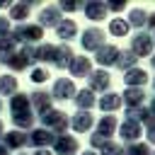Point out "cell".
Instances as JSON below:
<instances>
[{
    "mask_svg": "<svg viewBox=\"0 0 155 155\" xmlns=\"http://www.w3.org/2000/svg\"><path fill=\"white\" fill-rule=\"evenodd\" d=\"M34 46H19L15 53L10 56H0V65H7L12 73H22V70H29L34 65Z\"/></svg>",
    "mask_w": 155,
    "mask_h": 155,
    "instance_id": "obj_1",
    "label": "cell"
},
{
    "mask_svg": "<svg viewBox=\"0 0 155 155\" xmlns=\"http://www.w3.org/2000/svg\"><path fill=\"white\" fill-rule=\"evenodd\" d=\"M12 39L22 46H34V44H41L44 39V29L34 22H24V24H15V29L10 31Z\"/></svg>",
    "mask_w": 155,
    "mask_h": 155,
    "instance_id": "obj_2",
    "label": "cell"
},
{
    "mask_svg": "<svg viewBox=\"0 0 155 155\" xmlns=\"http://www.w3.org/2000/svg\"><path fill=\"white\" fill-rule=\"evenodd\" d=\"M39 121H41V128L51 131L53 136L68 133V128H70V116H68L65 111H61V109H51V111H46L44 116H39Z\"/></svg>",
    "mask_w": 155,
    "mask_h": 155,
    "instance_id": "obj_3",
    "label": "cell"
},
{
    "mask_svg": "<svg viewBox=\"0 0 155 155\" xmlns=\"http://www.w3.org/2000/svg\"><path fill=\"white\" fill-rule=\"evenodd\" d=\"M128 51L136 56V58H150L153 56V36H150V31H136L133 36H131V46H128Z\"/></svg>",
    "mask_w": 155,
    "mask_h": 155,
    "instance_id": "obj_4",
    "label": "cell"
},
{
    "mask_svg": "<svg viewBox=\"0 0 155 155\" xmlns=\"http://www.w3.org/2000/svg\"><path fill=\"white\" fill-rule=\"evenodd\" d=\"M80 44H82V48H85V51L97 53V51L107 44V34H104L99 27H87V29L82 31V36H80Z\"/></svg>",
    "mask_w": 155,
    "mask_h": 155,
    "instance_id": "obj_5",
    "label": "cell"
},
{
    "mask_svg": "<svg viewBox=\"0 0 155 155\" xmlns=\"http://www.w3.org/2000/svg\"><path fill=\"white\" fill-rule=\"evenodd\" d=\"M53 155H78L80 153V143L73 133H61L53 138Z\"/></svg>",
    "mask_w": 155,
    "mask_h": 155,
    "instance_id": "obj_6",
    "label": "cell"
},
{
    "mask_svg": "<svg viewBox=\"0 0 155 155\" xmlns=\"http://www.w3.org/2000/svg\"><path fill=\"white\" fill-rule=\"evenodd\" d=\"M29 102H31V111H34V116H44L46 111L53 109V97H51V92H46V90H36V92H31V94H29Z\"/></svg>",
    "mask_w": 155,
    "mask_h": 155,
    "instance_id": "obj_7",
    "label": "cell"
},
{
    "mask_svg": "<svg viewBox=\"0 0 155 155\" xmlns=\"http://www.w3.org/2000/svg\"><path fill=\"white\" fill-rule=\"evenodd\" d=\"M63 22V12L58 10V5H46L41 12H39V27L41 29H56L58 24Z\"/></svg>",
    "mask_w": 155,
    "mask_h": 155,
    "instance_id": "obj_8",
    "label": "cell"
},
{
    "mask_svg": "<svg viewBox=\"0 0 155 155\" xmlns=\"http://www.w3.org/2000/svg\"><path fill=\"white\" fill-rule=\"evenodd\" d=\"M87 90L92 92H111V75L107 70H92L87 78Z\"/></svg>",
    "mask_w": 155,
    "mask_h": 155,
    "instance_id": "obj_9",
    "label": "cell"
},
{
    "mask_svg": "<svg viewBox=\"0 0 155 155\" xmlns=\"http://www.w3.org/2000/svg\"><path fill=\"white\" fill-rule=\"evenodd\" d=\"M75 92H78V87H75L73 78H58V80L53 82L51 97H53V99H61V102H65V99H73V97H75Z\"/></svg>",
    "mask_w": 155,
    "mask_h": 155,
    "instance_id": "obj_10",
    "label": "cell"
},
{
    "mask_svg": "<svg viewBox=\"0 0 155 155\" xmlns=\"http://www.w3.org/2000/svg\"><path fill=\"white\" fill-rule=\"evenodd\" d=\"M0 143H2L7 150H24V148H29V133L12 128V131H7V133L2 136Z\"/></svg>",
    "mask_w": 155,
    "mask_h": 155,
    "instance_id": "obj_11",
    "label": "cell"
},
{
    "mask_svg": "<svg viewBox=\"0 0 155 155\" xmlns=\"http://www.w3.org/2000/svg\"><path fill=\"white\" fill-rule=\"evenodd\" d=\"M116 133L121 136V140H126V145H128V143H138V138L143 136V126H140L138 121H128V119H124V121L119 124Z\"/></svg>",
    "mask_w": 155,
    "mask_h": 155,
    "instance_id": "obj_12",
    "label": "cell"
},
{
    "mask_svg": "<svg viewBox=\"0 0 155 155\" xmlns=\"http://www.w3.org/2000/svg\"><path fill=\"white\" fill-rule=\"evenodd\" d=\"M53 133L51 131H46V128H31L29 131V145L31 148H36V150H48V145H53Z\"/></svg>",
    "mask_w": 155,
    "mask_h": 155,
    "instance_id": "obj_13",
    "label": "cell"
},
{
    "mask_svg": "<svg viewBox=\"0 0 155 155\" xmlns=\"http://www.w3.org/2000/svg\"><path fill=\"white\" fill-rule=\"evenodd\" d=\"M119 53H121L119 46H114V44H104V46L94 53V61H97V63L102 65V70H104V68H109V65H116Z\"/></svg>",
    "mask_w": 155,
    "mask_h": 155,
    "instance_id": "obj_14",
    "label": "cell"
},
{
    "mask_svg": "<svg viewBox=\"0 0 155 155\" xmlns=\"http://www.w3.org/2000/svg\"><path fill=\"white\" fill-rule=\"evenodd\" d=\"M7 107H10V116H17V114H34L27 92H15V94L10 97V104H7Z\"/></svg>",
    "mask_w": 155,
    "mask_h": 155,
    "instance_id": "obj_15",
    "label": "cell"
},
{
    "mask_svg": "<svg viewBox=\"0 0 155 155\" xmlns=\"http://www.w3.org/2000/svg\"><path fill=\"white\" fill-rule=\"evenodd\" d=\"M121 102L126 104V109L145 107V92H143V87H126L121 92Z\"/></svg>",
    "mask_w": 155,
    "mask_h": 155,
    "instance_id": "obj_16",
    "label": "cell"
},
{
    "mask_svg": "<svg viewBox=\"0 0 155 155\" xmlns=\"http://www.w3.org/2000/svg\"><path fill=\"white\" fill-rule=\"evenodd\" d=\"M116 128H119V119H116V114H104V116L97 121V126H94V133H99L102 138L111 140V136L116 133Z\"/></svg>",
    "mask_w": 155,
    "mask_h": 155,
    "instance_id": "obj_17",
    "label": "cell"
},
{
    "mask_svg": "<svg viewBox=\"0 0 155 155\" xmlns=\"http://www.w3.org/2000/svg\"><path fill=\"white\" fill-rule=\"evenodd\" d=\"M34 5H36V2H31V0H27V2H12L10 12H7V19H10V22H17V24H24L27 17L31 15V7H34Z\"/></svg>",
    "mask_w": 155,
    "mask_h": 155,
    "instance_id": "obj_18",
    "label": "cell"
},
{
    "mask_svg": "<svg viewBox=\"0 0 155 155\" xmlns=\"http://www.w3.org/2000/svg\"><path fill=\"white\" fill-rule=\"evenodd\" d=\"M68 73H70L73 78H90V73H92V61H90L87 56H73V61H70V65H68Z\"/></svg>",
    "mask_w": 155,
    "mask_h": 155,
    "instance_id": "obj_19",
    "label": "cell"
},
{
    "mask_svg": "<svg viewBox=\"0 0 155 155\" xmlns=\"http://www.w3.org/2000/svg\"><path fill=\"white\" fill-rule=\"evenodd\" d=\"M92 126H94V116L90 111H78L70 116V128L75 133H87V131H92Z\"/></svg>",
    "mask_w": 155,
    "mask_h": 155,
    "instance_id": "obj_20",
    "label": "cell"
},
{
    "mask_svg": "<svg viewBox=\"0 0 155 155\" xmlns=\"http://www.w3.org/2000/svg\"><path fill=\"white\" fill-rule=\"evenodd\" d=\"M97 107H99L104 114H114V111H119V109L124 107V102H121V94H116V92H104V94L97 99Z\"/></svg>",
    "mask_w": 155,
    "mask_h": 155,
    "instance_id": "obj_21",
    "label": "cell"
},
{
    "mask_svg": "<svg viewBox=\"0 0 155 155\" xmlns=\"http://www.w3.org/2000/svg\"><path fill=\"white\" fill-rule=\"evenodd\" d=\"M73 102H75V107H78V111H92V107H97V97H94V92L92 90H78L75 92V97H73Z\"/></svg>",
    "mask_w": 155,
    "mask_h": 155,
    "instance_id": "obj_22",
    "label": "cell"
},
{
    "mask_svg": "<svg viewBox=\"0 0 155 155\" xmlns=\"http://www.w3.org/2000/svg\"><path fill=\"white\" fill-rule=\"evenodd\" d=\"M73 56H75V53H73V48H70L68 44H58V46H56V56H53V68H58V70H68Z\"/></svg>",
    "mask_w": 155,
    "mask_h": 155,
    "instance_id": "obj_23",
    "label": "cell"
},
{
    "mask_svg": "<svg viewBox=\"0 0 155 155\" xmlns=\"http://www.w3.org/2000/svg\"><path fill=\"white\" fill-rule=\"evenodd\" d=\"M148 73L143 70V68H131V70H126L124 73V82H126V87H143V85H148Z\"/></svg>",
    "mask_w": 155,
    "mask_h": 155,
    "instance_id": "obj_24",
    "label": "cell"
},
{
    "mask_svg": "<svg viewBox=\"0 0 155 155\" xmlns=\"http://www.w3.org/2000/svg\"><path fill=\"white\" fill-rule=\"evenodd\" d=\"M82 10H85V17L92 19V22H102L107 17V12H109L107 10V2H85Z\"/></svg>",
    "mask_w": 155,
    "mask_h": 155,
    "instance_id": "obj_25",
    "label": "cell"
},
{
    "mask_svg": "<svg viewBox=\"0 0 155 155\" xmlns=\"http://www.w3.org/2000/svg\"><path fill=\"white\" fill-rule=\"evenodd\" d=\"M56 36H58L61 41H70V39H75V36H78V24H75L70 17H63V22L56 27Z\"/></svg>",
    "mask_w": 155,
    "mask_h": 155,
    "instance_id": "obj_26",
    "label": "cell"
},
{
    "mask_svg": "<svg viewBox=\"0 0 155 155\" xmlns=\"http://www.w3.org/2000/svg\"><path fill=\"white\" fill-rule=\"evenodd\" d=\"M53 56H56V46L53 44H48V41L36 44V48H34V61L36 63H53Z\"/></svg>",
    "mask_w": 155,
    "mask_h": 155,
    "instance_id": "obj_27",
    "label": "cell"
},
{
    "mask_svg": "<svg viewBox=\"0 0 155 155\" xmlns=\"http://www.w3.org/2000/svg\"><path fill=\"white\" fill-rule=\"evenodd\" d=\"M128 27H133V29H138V31H143V27L148 24V12L145 10H140V7H136V10H131L128 12Z\"/></svg>",
    "mask_w": 155,
    "mask_h": 155,
    "instance_id": "obj_28",
    "label": "cell"
},
{
    "mask_svg": "<svg viewBox=\"0 0 155 155\" xmlns=\"http://www.w3.org/2000/svg\"><path fill=\"white\" fill-rule=\"evenodd\" d=\"M17 75H0V97H12L17 90Z\"/></svg>",
    "mask_w": 155,
    "mask_h": 155,
    "instance_id": "obj_29",
    "label": "cell"
},
{
    "mask_svg": "<svg viewBox=\"0 0 155 155\" xmlns=\"http://www.w3.org/2000/svg\"><path fill=\"white\" fill-rule=\"evenodd\" d=\"M136 63H138V58H136L128 48H126V51H121V53H119V58H116V68H119V70H124V73H126V70H131V68H136Z\"/></svg>",
    "mask_w": 155,
    "mask_h": 155,
    "instance_id": "obj_30",
    "label": "cell"
},
{
    "mask_svg": "<svg viewBox=\"0 0 155 155\" xmlns=\"http://www.w3.org/2000/svg\"><path fill=\"white\" fill-rule=\"evenodd\" d=\"M128 29H131V27H128V22H126V19H121V17H114V19L109 22V34H111V36H126V34H128Z\"/></svg>",
    "mask_w": 155,
    "mask_h": 155,
    "instance_id": "obj_31",
    "label": "cell"
},
{
    "mask_svg": "<svg viewBox=\"0 0 155 155\" xmlns=\"http://www.w3.org/2000/svg\"><path fill=\"white\" fill-rule=\"evenodd\" d=\"M153 150H150V145L148 143H128L126 148H124V155H150Z\"/></svg>",
    "mask_w": 155,
    "mask_h": 155,
    "instance_id": "obj_32",
    "label": "cell"
},
{
    "mask_svg": "<svg viewBox=\"0 0 155 155\" xmlns=\"http://www.w3.org/2000/svg\"><path fill=\"white\" fill-rule=\"evenodd\" d=\"M15 51H17V41L12 39V34L0 36V56H10V53H15Z\"/></svg>",
    "mask_w": 155,
    "mask_h": 155,
    "instance_id": "obj_33",
    "label": "cell"
},
{
    "mask_svg": "<svg viewBox=\"0 0 155 155\" xmlns=\"http://www.w3.org/2000/svg\"><path fill=\"white\" fill-rule=\"evenodd\" d=\"M29 80H31V82H36V85H41V82H46V80H48V70H46V68H41V65H39V68H31V70H29Z\"/></svg>",
    "mask_w": 155,
    "mask_h": 155,
    "instance_id": "obj_34",
    "label": "cell"
},
{
    "mask_svg": "<svg viewBox=\"0 0 155 155\" xmlns=\"http://www.w3.org/2000/svg\"><path fill=\"white\" fill-rule=\"evenodd\" d=\"M99 155H124V145H119V143L109 140V143L99 150Z\"/></svg>",
    "mask_w": 155,
    "mask_h": 155,
    "instance_id": "obj_35",
    "label": "cell"
},
{
    "mask_svg": "<svg viewBox=\"0 0 155 155\" xmlns=\"http://www.w3.org/2000/svg\"><path fill=\"white\" fill-rule=\"evenodd\" d=\"M143 126H145V138H148V145H155V116H150Z\"/></svg>",
    "mask_w": 155,
    "mask_h": 155,
    "instance_id": "obj_36",
    "label": "cell"
},
{
    "mask_svg": "<svg viewBox=\"0 0 155 155\" xmlns=\"http://www.w3.org/2000/svg\"><path fill=\"white\" fill-rule=\"evenodd\" d=\"M107 143H109V140H107V138H102L99 133H92V136H90V150H102Z\"/></svg>",
    "mask_w": 155,
    "mask_h": 155,
    "instance_id": "obj_37",
    "label": "cell"
},
{
    "mask_svg": "<svg viewBox=\"0 0 155 155\" xmlns=\"http://www.w3.org/2000/svg\"><path fill=\"white\" fill-rule=\"evenodd\" d=\"M58 10L61 12H75V10H82V2H58Z\"/></svg>",
    "mask_w": 155,
    "mask_h": 155,
    "instance_id": "obj_38",
    "label": "cell"
},
{
    "mask_svg": "<svg viewBox=\"0 0 155 155\" xmlns=\"http://www.w3.org/2000/svg\"><path fill=\"white\" fill-rule=\"evenodd\" d=\"M12 31V22L7 17H0V36H7Z\"/></svg>",
    "mask_w": 155,
    "mask_h": 155,
    "instance_id": "obj_39",
    "label": "cell"
},
{
    "mask_svg": "<svg viewBox=\"0 0 155 155\" xmlns=\"http://www.w3.org/2000/svg\"><path fill=\"white\" fill-rule=\"evenodd\" d=\"M107 10H111V12H121V10H126V2H107Z\"/></svg>",
    "mask_w": 155,
    "mask_h": 155,
    "instance_id": "obj_40",
    "label": "cell"
},
{
    "mask_svg": "<svg viewBox=\"0 0 155 155\" xmlns=\"http://www.w3.org/2000/svg\"><path fill=\"white\" fill-rule=\"evenodd\" d=\"M148 29H150V34H155V12L153 15H148V24H145Z\"/></svg>",
    "mask_w": 155,
    "mask_h": 155,
    "instance_id": "obj_41",
    "label": "cell"
},
{
    "mask_svg": "<svg viewBox=\"0 0 155 155\" xmlns=\"http://www.w3.org/2000/svg\"><path fill=\"white\" fill-rule=\"evenodd\" d=\"M148 111H150V114H153V116H155V94H153V97H150V104H148Z\"/></svg>",
    "mask_w": 155,
    "mask_h": 155,
    "instance_id": "obj_42",
    "label": "cell"
},
{
    "mask_svg": "<svg viewBox=\"0 0 155 155\" xmlns=\"http://www.w3.org/2000/svg\"><path fill=\"white\" fill-rule=\"evenodd\" d=\"M12 7V2H7V0H0V10H10Z\"/></svg>",
    "mask_w": 155,
    "mask_h": 155,
    "instance_id": "obj_43",
    "label": "cell"
},
{
    "mask_svg": "<svg viewBox=\"0 0 155 155\" xmlns=\"http://www.w3.org/2000/svg\"><path fill=\"white\" fill-rule=\"evenodd\" d=\"M31 155H53L51 150H36V153H31Z\"/></svg>",
    "mask_w": 155,
    "mask_h": 155,
    "instance_id": "obj_44",
    "label": "cell"
},
{
    "mask_svg": "<svg viewBox=\"0 0 155 155\" xmlns=\"http://www.w3.org/2000/svg\"><path fill=\"white\" fill-rule=\"evenodd\" d=\"M0 155H10V150H7V148H5L2 143H0Z\"/></svg>",
    "mask_w": 155,
    "mask_h": 155,
    "instance_id": "obj_45",
    "label": "cell"
},
{
    "mask_svg": "<svg viewBox=\"0 0 155 155\" xmlns=\"http://www.w3.org/2000/svg\"><path fill=\"white\" fill-rule=\"evenodd\" d=\"M78 155H99V153H94V150H85V153H78Z\"/></svg>",
    "mask_w": 155,
    "mask_h": 155,
    "instance_id": "obj_46",
    "label": "cell"
},
{
    "mask_svg": "<svg viewBox=\"0 0 155 155\" xmlns=\"http://www.w3.org/2000/svg\"><path fill=\"white\" fill-rule=\"evenodd\" d=\"M2 136H5V126H2V121H0V140H2Z\"/></svg>",
    "mask_w": 155,
    "mask_h": 155,
    "instance_id": "obj_47",
    "label": "cell"
},
{
    "mask_svg": "<svg viewBox=\"0 0 155 155\" xmlns=\"http://www.w3.org/2000/svg\"><path fill=\"white\" fill-rule=\"evenodd\" d=\"M150 65H153V68H155V53H153V56H150Z\"/></svg>",
    "mask_w": 155,
    "mask_h": 155,
    "instance_id": "obj_48",
    "label": "cell"
},
{
    "mask_svg": "<svg viewBox=\"0 0 155 155\" xmlns=\"http://www.w3.org/2000/svg\"><path fill=\"white\" fill-rule=\"evenodd\" d=\"M2 107H5V104H2V99H0V111H2Z\"/></svg>",
    "mask_w": 155,
    "mask_h": 155,
    "instance_id": "obj_49",
    "label": "cell"
},
{
    "mask_svg": "<svg viewBox=\"0 0 155 155\" xmlns=\"http://www.w3.org/2000/svg\"><path fill=\"white\" fill-rule=\"evenodd\" d=\"M150 36H153V46H155V34H150Z\"/></svg>",
    "mask_w": 155,
    "mask_h": 155,
    "instance_id": "obj_50",
    "label": "cell"
},
{
    "mask_svg": "<svg viewBox=\"0 0 155 155\" xmlns=\"http://www.w3.org/2000/svg\"><path fill=\"white\" fill-rule=\"evenodd\" d=\"M17 155H31V153H17Z\"/></svg>",
    "mask_w": 155,
    "mask_h": 155,
    "instance_id": "obj_51",
    "label": "cell"
},
{
    "mask_svg": "<svg viewBox=\"0 0 155 155\" xmlns=\"http://www.w3.org/2000/svg\"><path fill=\"white\" fill-rule=\"evenodd\" d=\"M153 90H155V78H153Z\"/></svg>",
    "mask_w": 155,
    "mask_h": 155,
    "instance_id": "obj_52",
    "label": "cell"
},
{
    "mask_svg": "<svg viewBox=\"0 0 155 155\" xmlns=\"http://www.w3.org/2000/svg\"><path fill=\"white\" fill-rule=\"evenodd\" d=\"M150 155H155V150H153V153H150Z\"/></svg>",
    "mask_w": 155,
    "mask_h": 155,
    "instance_id": "obj_53",
    "label": "cell"
}]
</instances>
